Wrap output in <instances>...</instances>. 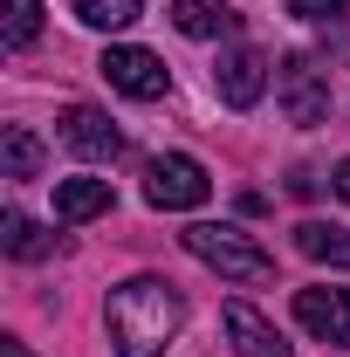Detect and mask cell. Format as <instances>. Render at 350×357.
I'll return each instance as SVG.
<instances>
[{
  "label": "cell",
  "mask_w": 350,
  "mask_h": 357,
  "mask_svg": "<svg viewBox=\"0 0 350 357\" xmlns=\"http://www.w3.org/2000/svg\"><path fill=\"white\" fill-rule=\"evenodd\" d=\"M42 165H48L42 137L28 131V124H7V137H0V172L7 178H42Z\"/></svg>",
  "instance_id": "11"
},
{
  "label": "cell",
  "mask_w": 350,
  "mask_h": 357,
  "mask_svg": "<svg viewBox=\"0 0 350 357\" xmlns=\"http://www.w3.org/2000/svg\"><path fill=\"white\" fill-rule=\"evenodd\" d=\"M337 192H344V199H350V158H344V165H337Z\"/></svg>",
  "instance_id": "19"
},
{
  "label": "cell",
  "mask_w": 350,
  "mask_h": 357,
  "mask_svg": "<svg viewBox=\"0 0 350 357\" xmlns=\"http://www.w3.org/2000/svg\"><path fill=\"white\" fill-rule=\"evenodd\" d=\"M227 337H234L241 357H296L289 344H282V330H275L254 303H227Z\"/></svg>",
  "instance_id": "9"
},
{
  "label": "cell",
  "mask_w": 350,
  "mask_h": 357,
  "mask_svg": "<svg viewBox=\"0 0 350 357\" xmlns=\"http://www.w3.org/2000/svg\"><path fill=\"white\" fill-rule=\"evenodd\" d=\"M96 69H103V83H110V89H124V96H137V103H158V96L172 89L165 62H158L151 48H131V42H124V48H103Z\"/></svg>",
  "instance_id": "4"
},
{
  "label": "cell",
  "mask_w": 350,
  "mask_h": 357,
  "mask_svg": "<svg viewBox=\"0 0 350 357\" xmlns=\"http://www.w3.org/2000/svg\"><path fill=\"white\" fill-rule=\"evenodd\" d=\"M62 144L103 165V158H117V151H124V131H117L103 110H89V103H69V110H62Z\"/></svg>",
  "instance_id": "7"
},
{
  "label": "cell",
  "mask_w": 350,
  "mask_h": 357,
  "mask_svg": "<svg viewBox=\"0 0 350 357\" xmlns=\"http://www.w3.org/2000/svg\"><path fill=\"white\" fill-rule=\"evenodd\" d=\"M0 35H7V48H35V35H42V0H7Z\"/></svg>",
  "instance_id": "15"
},
{
  "label": "cell",
  "mask_w": 350,
  "mask_h": 357,
  "mask_svg": "<svg viewBox=\"0 0 350 357\" xmlns=\"http://www.w3.org/2000/svg\"><path fill=\"white\" fill-rule=\"evenodd\" d=\"M96 213H110V178H62L55 185V220L62 227H83Z\"/></svg>",
  "instance_id": "10"
},
{
  "label": "cell",
  "mask_w": 350,
  "mask_h": 357,
  "mask_svg": "<svg viewBox=\"0 0 350 357\" xmlns=\"http://www.w3.org/2000/svg\"><path fill=\"white\" fill-rule=\"evenodd\" d=\"M0 248H7L14 261H42L55 241H48V234H42L35 220H28V213H7V220H0Z\"/></svg>",
  "instance_id": "14"
},
{
  "label": "cell",
  "mask_w": 350,
  "mask_h": 357,
  "mask_svg": "<svg viewBox=\"0 0 350 357\" xmlns=\"http://www.w3.org/2000/svg\"><path fill=\"white\" fill-rule=\"evenodd\" d=\"M296 323L323 344H350V289H296Z\"/></svg>",
  "instance_id": "6"
},
{
  "label": "cell",
  "mask_w": 350,
  "mask_h": 357,
  "mask_svg": "<svg viewBox=\"0 0 350 357\" xmlns=\"http://www.w3.org/2000/svg\"><path fill=\"white\" fill-rule=\"evenodd\" d=\"M172 28L178 35H192V42H213L234 28V14L220 7V0H172Z\"/></svg>",
  "instance_id": "12"
},
{
  "label": "cell",
  "mask_w": 350,
  "mask_h": 357,
  "mask_svg": "<svg viewBox=\"0 0 350 357\" xmlns=\"http://www.w3.org/2000/svg\"><path fill=\"white\" fill-rule=\"evenodd\" d=\"M178 241H185V255H192V261H206L213 275H227V282H268V275H275V255H268L254 234H241V227L192 220Z\"/></svg>",
  "instance_id": "2"
},
{
  "label": "cell",
  "mask_w": 350,
  "mask_h": 357,
  "mask_svg": "<svg viewBox=\"0 0 350 357\" xmlns=\"http://www.w3.org/2000/svg\"><path fill=\"white\" fill-rule=\"evenodd\" d=\"M296 248H303L309 261H323V268H350V234H344V227L303 220V227H296Z\"/></svg>",
  "instance_id": "13"
},
{
  "label": "cell",
  "mask_w": 350,
  "mask_h": 357,
  "mask_svg": "<svg viewBox=\"0 0 350 357\" xmlns=\"http://www.w3.org/2000/svg\"><path fill=\"white\" fill-rule=\"evenodd\" d=\"M178 323H185V303H178L172 282L131 275L124 289H110V344H117V357H165Z\"/></svg>",
  "instance_id": "1"
},
{
  "label": "cell",
  "mask_w": 350,
  "mask_h": 357,
  "mask_svg": "<svg viewBox=\"0 0 350 357\" xmlns=\"http://www.w3.org/2000/svg\"><path fill=\"white\" fill-rule=\"evenodd\" d=\"M137 14H144V0H76V21L89 28H131Z\"/></svg>",
  "instance_id": "16"
},
{
  "label": "cell",
  "mask_w": 350,
  "mask_h": 357,
  "mask_svg": "<svg viewBox=\"0 0 350 357\" xmlns=\"http://www.w3.org/2000/svg\"><path fill=\"white\" fill-rule=\"evenodd\" d=\"M0 357H28V344L21 337H0Z\"/></svg>",
  "instance_id": "18"
},
{
  "label": "cell",
  "mask_w": 350,
  "mask_h": 357,
  "mask_svg": "<svg viewBox=\"0 0 350 357\" xmlns=\"http://www.w3.org/2000/svg\"><path fill=\"white\" fill-rule=\"evenodd\" d=\"M344 7H350V0H289L296 21H344Z\"/></svg>",
  "instance_id": "17"
},
{
  "label": "cell",
  "mask_w": 350,
  "mask_h": 357,
  "mask_svg": "<svg viewBox=\"0 0 350 357\" xmlns=\"http://www.w3.org/2000/svg\"><path fill=\"white\" fill-rule=\"evenodd\" d=\"M144 199H151L158 213H192V206H206V199H213V178H206L199 158L165 151V158H151V165H144Z\"/></svg>",
  "instance_id": "3"
},
{
  "label": "cell",
  "mask_w": 350,
  "mask_h": 357,
  "mask_svg": "<svg viewBox=\"0 0 350 357\" xmlns=\"http://www.w3.org/2000/svg\"><path fill=\"white\" fill-rule=\"evenodd\" d=\"M213 89L234 103V110H254V103H261V89H268V62L254 55V48H227V55H220V69H213Z\"/></svg>",
  "instance_id": "8"
},
{
  "label": "cell",
  "mask_w": 350,
  "mask_h": 357,
  "mask_svg": "<svg viewBox=\"0 0 350 357\" xmlns=\"http://www.w3.org/2000/svg\"><path fill=\"white\" fill-rule=\"evenodd\" d=\"M275 89H282V110H289V124L316 131V124L330 117V83H323V69H316V62H303V55H289V62L275 69Z\"/></svg>",
  "instance_id": "5"
}]
</instances>
